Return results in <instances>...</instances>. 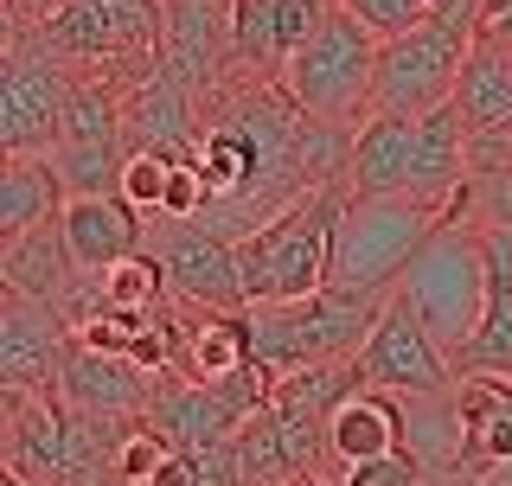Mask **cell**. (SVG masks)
<instances>
[{
    "label": "cell",
    "mask_w": 512,
    "mask_h": 486,
    "mask_svg": "<svg viewBox=\"0 0 512 486\" xmlns=\"http://www.w3.org/2000/svg\"><path fill=\"white\" fill-rule=\"evenodd\" d=\"M468 32L429 13L423 26L397 32L378 45V116H429V109L455 103L461 64H468Z\"/></svg>",
    "instance_id": "cell-9"
},
{
    "label": "cell",
    "mask_w": 512,
    "mask_h": 486,
    "mask_svg": "<svg viewBox=\"0 0 512 486\" xmlns=\"http://www.w3.org/2000/svg\"><path fill=\"white\" fill-rule=\"evenodd\" d=\"M109 486H116V480H109Z\"/></svg>",
    "instance_id": "cell-33"
},
{
    "label": "cell",
    "mask_w": 512,
    "mask_h": 486,
    "mask_svg": "<svg viewBox=\"0 0 512 486\" xmlns=\"http://www.w3.org/2000/svg\"><path fill=\"white\" fill-rule=\"evenodd\" d=\"M256 359V327L250 307H186L173 301V371L180 378H231Z\"/></svg>",
    "instance_id": "cell-16"
},
{
    "label": "cell",
    "mask_w": 512,
    "mask_h": 486,
    "mask_svg": "<svg viewBox=\"0 0 512 486\" xmlns=\"http://www.w3.org/2000/svg\"><path fill=\"white\" fill-rule=\"evenodd\" d=\"M160 64L180 77L186 90H218L237 71V26L231 0H167V39H160Z\"/></svg>",
    "instance_id": "cell-14"
},
{
    "label": "cell",
    "mask_w": 512,
    "mask_h": 486,
    "mask_svg": "<svg viewBox=\"0 0 512 486\" xmlns=\"http://www.w3.org/2000/svg\"><path fill=\"white\" fill-rule=\"evenodd\" d=\"M58 0H7V26H39Z\"/></svg>",
    "instance_id": "cell-29"
},
{
    "label": "cell",
    "mask_w": 512,
    "mask_h": 486,
    "mask_svg": "<svg viewBox=\"0 0 512 486\" xmlns=\"http://www.w3.org/2000/svg\"><path fill=\"white\" fill-rule=\"evenodd\" d=\"M58 218H64V237H71L84 275L109 269L128 250H141V237H148V212L128 192H71Z\"/></svg>",
    "instance_id": "cell-18"
},
{
    "label": "cell",
    "mask_w": 512,
    "mask_h": 486,
    "mask_svg": "<svg viewBox=\"0 0 512 486\" xmlns=\"http://www.w3.org/2000/svg\"><path fill=\"white\" fill-rule=\"evenodd\" d=\"M64 352H71V320H64V307L7 288V295H0V391L58 397Z\"/></svg>",
    "instance_id": "cell-12"
},
{
    "label": "cell",
    "mask_w": 512,
    "mask_h": 486,
    "mask_svg": "<svg viewBox=\"0 0 512 486\" xmlns=\"http://www.w3.org/2000/svg\"><path fill=\"white\" fill-rule=\"evenodd\" d=\"M7 32H13V45H7V64H0V148L58 154L77 64L58 58L32 26H7Z\"/></svg>",
    "instance_id": "cell-8"
},
{
    "label": "cell",
    "mask_w": 512,
    "mask_h": 486,
    "mask_svg": "<svg viewBox=\"0 0 512 486\" xmlns=\"http://www.w3.org/2000/svg\"><path fill=\"white\" fill-rule=\"evenodd\" d=\"M148 237L173 275V301L186 307H250L244 269H237V237L212 231L199 218H148Z\"/></svg>",
    "instance_id": "cell-11"
},
{
    "label": "cell",
    "mask_w": 512,
    "mask_h": 486,
    "mask_svg": "<svg viewBox=\"0 0 512 486\" xmlns=\"http://www.w3.org/2000/svg\"><path fill=\"white\" fill-rule=\"evenodd\" d=\"M231 442H237V461H244V480H250V486H282V480H301V474H295V455H288V435H282L276 403H263L256 416H244Z\"/></svg>",
    "instance_id": "cell-23"
},
{
    "label": "cell",
    "mask_w": 512,
    "mask_h": 486,
    "mask_svg": "<svg viewBox=\"0 0 512 486\" xmlns=\"http://www.w3.org/2000/svg\"><path fill=\"white\" fill-rule=\"evenodd\" d=\"M512 7V0H487V20H493V13H506Z\"/></svg>",
    "instance_id": "cell-32"
},
{
    "label": "cell",
    "mask_w": 512,
    "mask_h": 486,
    "mask_svg": "<svg viewBox=\"0 0 512 486\" xmlns=\"http://www.w3.org/2000/svg\"><path fill=\"white\" fill-rule=\"evenodd\" d=\"M455 212V199L429 192H346L340 237H333V288H397L410 256L436 237V224Z\"/></svg>",
    "instance_id": "cell-5"
},
{
    "label": "cell",
    "mask_w": 512,
    "mask_h": 486,
    "mask_svg": "<svg viewBox=\"0 0 512 486\" xmlns=\"http://www.w3.org/2000/svg\"><path fill=\"white\" fill-rule=\"evenodd\" d=\"M487 320L468 346L455 352V371H493V378H512V231L506 224H487Z\"/></svg>",
    "instance_id": "cell-20"
},
{
    "label": "cell",
    "mask_w": 512,
    "mask_h": 486,
    "mask_svg": "<svg viewBox=\"0 0 512 486\" xmlns=\"http://www.w3.org/2000/svg\"><path fill=\"white\" fill-rule=\"evenodd\" d=\"M461 192H468V186H461ZM397 288H404L410 307L423 314V327L442 339L448 359L480 333L493 269H487V224L468 212V199H455V212H448L436 224V237L410 256V269H404Z\"/></svg>",
    "instance_id": "cell-2"
},
{
    "label": "cell",
    "mask_w": 512,
    "mask_h": 486,
    "mask_svg": "<svg viewBox=\"0 0 512 486\" xmlns=\"http://www.w3.org/2000/svg\"><path fill=\"white\" fill-rule=\"evenodd\" d=\"M205 135L199 90H186L167 64H148L141 77H128V109H122V141L128 148H154L173 160H192Z\"/></svg>",
    "instance_id": "cell-13"
},
{
    "label": "cell",
    "mask_w": 512,
    "mask_h": 486,
    "mask_svg": "<svg viewBox=\"0 0 512 486\" xmlns=\"http://www.w3.org/2000/svg\"><path fill=\"white\" fill-rule=\"evenodd\" d=\"M455 103H461V116H468L474 135H500L512 122V45H500L493 32H480L468 45V64H461Z\"/></svg>",
    "instance_id": "cell-22"
},
{
    "label": "cell",
    "mask_w": 512,
    "mask_h": 486,
    "mask_svg": "<svg viewBox=\"0 0 512 486\" xmlns=\"http://www.w3.org/2000/svg\"><path fill=\"white\" fill-rule=\"evenodd\" d=\"M340 7L359 26H372L378 39H397V32H410V26L429 20V0H340Z\"/></svg>",
    "instance_id": "cell-26"
},
{
    "label": "cell",
    "mask_w": 512,
    "mask_h": 486,
    "mask_svg": "<svg viewBox=\"0 0 512 486\" xmlns=\"http://www.w3.org/2000/svg\"><path fill=\"white\" fill-rule=\"evenodd\" d=\"M378 45L384 39L372 26H359L346 7H333V20L282 64V90L295 96L301 116L359 135L378 116Z\"/></svg>",
    "instance_id": "cell-6"
},
{
    "label": "cell",
    "mask_w": 512,
    "mask_h": 486,
    "mask_svg": "<svg viewBox=\"0 0 512 486\" xmlns=\"http://www.w3.org/2000/svg\"><path fill=\"white\" fill-rule=\"evenodd\" d=\"M64 199L71 192H64V173L52 154H7V167H0V243L58 218Z\"/></svg>",
    "instance_id": "cell-21"
},
{
    "label": "cell",
    "mask_w": 512,
    "mask_h": 486,
    "mask_svg": "<svg viewBox=\"0 0 512 486\" xmlns=\"http://www.w3.org/2000/svg\"><path fill=\"white\" fill-rule=\"evenodd\" d=\"M346 192H352V180L333 173V180H320L314 192H301L282 218H269L263 231L237 237V269H244L250 301H301V295H314V288H327Z\"/></svg>",
    "instance_id": "cell-3"
},
{
    "label": "cell",
    "mask_w": 512,
    "mask_h": 486,
    "mask_svg": "<svg viewBox=\"0 0 512 486\" xmlns=\"http://www.w3.org/2000/svg\"><path fill=\"white\" fill-rule=\"evenodd\" d=\"M410 448V403L404 391H384V384H359L333 403L327 416V480H340L359 461H384Z\"/></svg>",
    "instance_id": "cell-15"
},
{
    "label": "cell",
    "mask_w": 512,
    "mask_h": 486,
    "mask_svg": "<svg viewBox=\"0 0 512 486\" xmlns=\"http://www.w3.org/2000/svg\"><path fill=\"white\" fill-rule=\"evenodd\" d=\"M391 288H314L301 301H250L256 327V359L269 371H308L327 359H359V346L372 339Z\"/></svg>",
    "instance_id": "cell-4"
},
{
    "label": "cell",
    "mask_w": 512,
    "mask_h": 486,
    "mask_svg": "<svg viewBox=\"0 0 512 486\" xmlns=\"http://www.w3.org/2000/svg\"><path fill=\"white\" fill-rule=\"evenodd\" d=\"M333 486H429V467L410 455H384V461H359V467H346Z\"/></svg>",
    "instance_id": "cell-27"
},
{
    "label": "cell",
    "mask_w": 512,
    "mask_h": 486,
    "mask_svg": "<svg viewBox=\"0 0 512 486\" xmlns=\"http://www.w3.org/2000/svg\"><path fill=\"white\" fill-rule=\"evenodd\" d=\"M154 391H160L154 371H141L135 359H122V352L77 346V333H71V352H64V371H58V397L71 403V410H90V416H148Z\"/></svg>",
    "instance_id": "cell-17"
},
{
    "label": "cell",
    "mask_w": 512,
    "mask_h": 486,
    "mask_svg": "<svg viewBox=\"0 0 512 486\" xmlns=\"http://www.w3.org/2000/svg\"><path fill=\"white\" fill-rule=\"evenodd\" d=\"M282 486H333L327 474H308V480H282Z\"/></svg>",
    "instance_id": "cell-31"
},
{
    "label": "cell",
    "mask_w": 512,
    "mask_h": 486,
    "mask_svg": "<svg viewBox=\"0 0 512 486\" xmlns=\"http://www.w3.org/2000/svg\"><path fill=\"white\" fill-rule=\"evenodd\" d=\"M173 167L180 160L173 154H154V148H128V160H122V192L141 205V212H160V199H167V180H173Z\"/></svg>",
    "instance_id": "cell-25"
},
{
    "label": "cell",
    "mask_w": 512,
    "mask_h": 486,
    "mask_svg": "<svg viewBox=\"0 0 512 486\" xmlns=\"http://www.w3.org/2000/svg\"><path fill=\"white\" fill-rule=\"evenodd\" d=\"M359 378L384 384V391H404V397H429V391H455L461 371L442 352V339L423 327V314L410 307L404 288H391L372 339L359 346Z\"/></svg>",
    "instance_id": "cell-10"
},
{
    "label": "cell",
    "mask_w": 512,
    "mask_h": 486,
    "mask_svg": "<svg viewBox=\"0 0 512 486\" xmlns=\"http://www.w3.org/2000/svg\"><path fill=\"white\" fill-rule=\"evenodd\" d=\"M52 160L64 173V192H122L128 141H58Z\"/></svg>",
    "instance_id": "cell-24"
},
{
    "label": "cell",
    "mask_w": 512,
    "mask_h": 486,
    "mask_svg": "<svg viewBox=\"0 0 512 486\" xmlns=\"http://www.w3.org/2000/svg\"><path fill=\"white\" fill-rule=\"evenodd\" d=\"M0 282L20 288V295L52 301V307L71 301L84 288V263H77L71 237H64V218H45V224L0 243Z\"/></svg>",
    "instance_id": "cell-19"
},
{
    "label": "cell",
    "mask_w": 512,
    "mask_h": 486,
    "mask_svg": "<svg viewBox=\"0 0 512 486\" xmlns=\"http://www.w3.org/2000/svg\"><path fill=\"white\" fill-rule=\"evenodd\" d=\"M474 173V128L461 103H442L429 116H372L352 135L346 180L352 192H429L461 199Z\"/></svg>",
    "instance_id": "cell-1"
},
{
    "label": "cell",
    "mask_w": 512,
    "mask_h": 486,
    "mask_svg": "<svg viewBox=\"0 0 512 486\" xmlns=\"http://www.w3.org/2000/svg\"><path fill=\"white\" fill-rule=\"evenodd\" d=\"M32 32L71 64H109L122 77H141L160 64L167 0H58Z\"/></svg>",
    "instance_id": "cell-7"
},
{
    "label": "cell",
    "mask_w": 512,
    "mask_h": 486,
    "mask_svg": "<svg viewBox=\"0 0 512 486\" xmlns=\"http://www.w3.org/2000/svg\"><path fill=\"white\" fill-rule=\"evenodd\" d=\"M0 486H32V474H20V467L7 461V467H0Z\"/></svg>",
    "instance_id": "cell-30"
},
{
    "label": "cell",
    "mask_w": 512,
    "mask_h": 486,
    "mask_svg": "<svg viewBox=\"0 0 512 486\" xmlns=\"http://www.w3.org/2000/svg\"><path fill=\"white\" fill-rule=\"evenodd\" d=\"M429 13L455 32H468V39H480V26H487V0H429Z\"/></svg>",
    "instance_id": "cell-28"
}]
</instances>
